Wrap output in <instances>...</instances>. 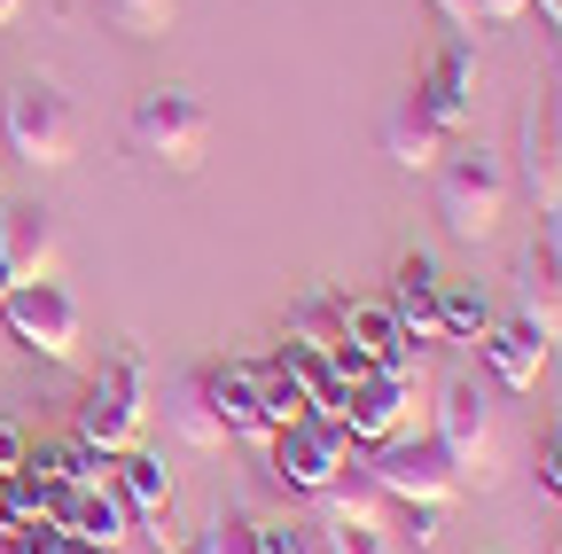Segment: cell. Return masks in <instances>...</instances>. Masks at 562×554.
<instances>
[{
	"label": "cell",
	"instance_id": "obj_14",
	"mask_svg": "<svg viewBox=\"0 0 562 554\" xmlns=\"http://www.w3.org/2000/svg\"><path fill=\"white\" fill-rule=\"evenodd\" d=\"M203 391L227 422V445H273L266 430V406H258V360H227V368H203Z\"/></svg>",
	"mask_w": 562,
	"mask_h": 554
},
{
	"label": "cell",
	"instance_id": "obj_30",
	"mask_svg": "<svg viewBox=\"0 0 562 554\" xmlns=\"http://www.w3.org/2000/svg\"><path fill=\"white\" fill-rule=\"evenodd\" d=\"M32 461V438H24V422H9V414H0V476H16Z\"/></svg>",
	"mask_w": 562,
	"mask_h": 554
},
{
	"label": "cell",
	"instance_id": "obj_8",
	"mask_svg": "<svg viewBox=\"0 0 562 554\" xmlns=\"http://www.w3.org/2000/svg\"><path fill=\"white\" fill-rule=\"evenodd\" d=\"M0 328H9V343L32 352V360H70L79 352V305H70V290H55L47 273L40 282H16L0 297Z\"/></svg>",
	"mask_w": 562,
	"mask_h": 554
},
{
	"label": "cell",
	"instance_id": "obj_33",
	"mask_svg": "<svg viewBox=\"0 0 562 554\" xmlns=\"http://www.w3.org/2000/svg\"><path fill=\"white\" fill-rule=\"evenodd\" d=\"M55 554H117V546H102V539H70V531H63V539H55Z\"/></svg>",
	"mask_w": 562,
	"mask_h": 554
},
{
	"label": "cell",
	"instance_id": "obj_39",
	"mask_svg": "<svg viewBox=\"0 0 562 554\" xmlns=\"http://www.w3.org/2000/svg\"><path fill=\"white\" fill-rule=\"evenodd\" d=\"M9 290H16V273H9V265H0V297H9Z\"/></svg>",
	"mask_w": 562,
	"mask_h": 554
},
{
	"label": "cell",
	"instance_id": "obj_31",
	"mask_svg": "<svg viewBox=\"0 0 562 554\" xmlns=\"http://www.w3.org/2000/svg\"><path fill=\"white\" fill-rule=\"evenodd\" d=\"M539 484H547V493H562V422L539 438Z\"/></svg>",
	"mask_w": 562,
	"mask_h": 554
},
{
	"label": "cell",
	"instance_id": "obj_38",
	"mask_svg": "<svg viewBox=\"0 0 562 554\" xmlns=\"http://www.w3.org/2000/svg\"><path fill=\"white\" fill-rule=\"evenodd\" d=\"M16 9H24V0H0V24H16Z\"/></svg>",
	"mask_w": 562,
	"mask_h": 554
},
{
	"label": "cell",
	"instance_id": "obj_26",
	"mask_svg": "<svg viewBox=\"0 0 562 554\" xmlns=\"http://www.w3.org/2000/svg\"><path fill=\"white\" fill-rule=\"evenodd\" d=\"M383 531H398L406 546H438L446 539V508L438 500H391V523Z\"/></svg>",
	"mask_w": 562,
	"mask_h": 554
},
{
	"label": "cell",
	"instance_id": "obj_17",
	"mask_svg": "<svg viewBox=\"0 0 562 554\" xmlns=\"http://www.w3.org/2000/svg\"><path fill=\"white\" fill-rule=\"evenodd\" d=\"M0 265H9L16 282H40L55 265V212H40V203H0Z\"/></svg>",
	"mask_w": 562,
	"mask_h": 554
},
{
	"label": "cell",
	"instance_id": "obj_3",
	"mask_svg": "<svg viewBox=\"0 0 562 554\" xmlns=\"http://www.w3.org/2000/svg\"><path fill=\"white\" fill-rule=\"evenodd\" d=\"M140 414H149V368H140L133 343H117L110 368H102V375L87 383V398H79V445L125 453V445L140 438Z\"/></svg>",
	"mask_w": 562,
	"mask_h": 554
},
{
	"label": "cell",
	"instance_id": "obj_37",
	"mask_svg": "<svg viewBox=\"0 0 562 554\" xmlns=\"http://www.w3.org/2000/svg\"><path fill=\"white\" fill-rule=\"evenodd\" d=\"M165 554H211V546H203V539H188V546H165Z\"/></svg>",
	"mask_w": 562,
	"mask_h": 554
},
{
	"label": "cell",
	"instance_id": "obj_35",
	"mask_svg": "<svg viewBox=\"0 0 562 554\" xmlns=\"http://www.w3.org/2000/svg\"><path fill=\"white\" fill-rule=\"evenodd\" d=\"M531 9H539L547 24H562V0H531Z\"/></svg>",
	"mask_w": 562,
	"mask_h": 554
},
{
	"label": "cell",
	"instance_id": "obj_32",
	"mask_svg": "<svg viewBox=\"0 0 562 554\" xmlns=\"http://www.w3.org/2000/svg\"><path fill=\"white\" fill-rule=\"evenodd\" d=\"M524 9H531V0H476V16H484V24H516Z\"/></svg>",
	"mask_w": 562,
	"mask_h": 554
},
{
	"label": "cell",
	"instance_id": "obj_27",
	"mask_svg": "<svg viewBox=\"0 0 562 554\" xmlns=\"http://www.w3.org/2000/svg\"><path fill=\"white\" fill-rule=\"evenodd\" d=\"M211 554H258V516H243V508H220L203 531H195Z\"/></svg>",
	"mask_w": 562,
	"mask_h": 554
},
{
	"label": "cell",
	"instance_id": "obj_6",
	"mask_svg": "<svg viewBox=\"0 0 562 554\" xmlns=\"http://www.w3.org/2000/svg\"><path fill=\"white\" fill-rule=\"evenodd\" d=\"M368 476L383 484V500H438V508H453V493H461L453 453L438 438H414V430L368 445Z\"/></svg>",
	"mask_w": 562,
	"mask_h": 554
},
{
	"label": "cell",
	"instance_id": "obj_1",
	"mask_svg": "<svg viewBox=\"0 0 562 554\" xmlns=\"http://www.w3.org/2000/svg\"><path fill=\"white\" fill-rule=\"evenodd\" d=\"M430 180H438V219H446V235H461V242H484L492 227H501V212H508V157L501 149H484V142H446V157L430 165Z\"/></svg>",
	"mask_w": 562,
	"mask_h": 554
},
{
	"label": "cell",
	"instance_id": "obj_28",
	"mask_svg": "<svg viewBox=\"0 0 562 554\" xmlns=\"http://www.w3.org/2000/svg\"><path fill=\"white\" fill-rule=\"evenodd\" d=\"M258 554H328V546H321V523L273 516V523H258Z\"/></svg>",
	"mask_w": 562,
	"mask_h": 554
},
{
	"label": "cell",
	"instance_id": "obj_7",
	"mask_svg": "<svg viewBox=\"0 0 562 554\" xmlns=\"http://www.w3.org/2000/svg\"><path fill=\"white\" fill-rule=\"evenodd\" d=\"M430 438L453 453L461 484H492V391H484L476 375H446V383H438Z\"/></svg>",
	"mask_w": 562,
	"mask_h": 554
},
{
	"label": "cell",
	"instance_id": "obj_21",
	"mask_svg": "<svg viewBox=\"0 0 562 554\" xmlns=\"http://www.w3.org/2000/svg\"><path fill=\"white\" fill-rule=\"evenodd\" d=\"M281 368H290V375L305 383L313 414H344V375L328 368V352H321V343H297V336H281Z\"/></svg>",
	"mask_w": 562,
	"mask_h": 554
},
{
	"label": "cell",
	"instance_id": "obj_11",
	"mask_svg": "<svg viewBox=\"0 0 562 554\" xmlns=\"http://www.w3.org/2000/svg\"><path fill=\"white\" fill-rule=\"evenodd\" d=\"M110 484H117V500L133 508V523L149 531L157 546H172V468L149 461L140 445H125V453H110Z\"/></svg>",
	"mask_w": 562,
	"mask_h": 554
},
{
	"label": "cell",
	"instance_id": "obj_4",
	"mask_svg": "<svg viewBox=\"0 0 562 554\" xmlns=\"http://www.w3.org/2000/svg\"><path fill=\"white\" fill-rule=\"evenodd\" d=\"M273 476H281V493H305L321 500L328 484L351 468V430L336 422V414H297L290 430H273Z\"/></svg>",
	"mask_w": 562,
	"mask_h": 554
},
{
	"label": "cell",
	"instance_id": "obj_25",
	"mask_svg": "<svg viewBox=\"0 0 562 554\" xmlns=\"http://www.w3.org/2000/svg\"><path fill=\"white\" fill-rule=\"evenodd\" d=\"M172 9H180V0H102V16H110L125 39H157V32L172 24Z\"/></svg>",
	"mask_w": 562,
	"mask_h": 554
},
{
	"label": "cell",
	"instance_id": "obj_13",
	"mask_svg": "<svg viewBox=\"0 0 562 554\" xmlns=\"http://www.w3.org/2000/svg\"><path fill=\"white\" fill-rule=\"evenodd\" d=\"M516 313H531L547 336H562V219H547L516 265Z\"/></svg>",
	"mask_w": 562,
	"mask_h": 554
},
{
	"label": "cell",
	"instance_id": "obj_24",
	"mask_svg": "<svg viewBox=\"0 0 562 554\" xmlns=\"http://www.w3.org/2000/svg\"><path fill=\"white\" fill-rule=\"evenodd\" d=\"M258 406H266V430H290L297 414H313V398H305V383L281 368V352L273 360H258Z\"/></svg>",
	"mask_w": 562,
	"mask_h": 554
},
{
	"label": "cell",
	"instance_id": "obj_36",
	"mask_svg": "<svg viewBox=\"0 0 562 554\" xmlns=\"http://www.w3.org/2000/svg\"><path fill=\"white\" fill-rule=\"evenodd\" d=\"M554 87H562V24H554Z\"/></svg>",
	"mask_w": 562,
	"mask_h": 554
},
{
	"label": "cell",
	"instance_id": "obj_22",
	"mask_svg": "<svg viewBox=\"0 0 562 554\" xmlns=\"http://www.w3.org/2000/svg\"><path fill=\"white\" fill-rule=\"evenodd\" d=\"M492 328V297L476 282H438V343H476Z\"/></svg>",
	"mask_w": 562,
	"mask_h": 554
},
{
	"label": "cell",
	"instance_id": "obj_34",
	"mask_svg": "<svg viewBox=\"0 0 562 554\" xmlns=\"http://www.w3.org/2000/svg\"><path fill=\"white\" fill-rule=\"evenodd\" d=\"M438 9H446L453 24H476V0H438Z\"/></svg>",
	"mask_w": 562,
	"mask_h": 554
},
{
	"label": "cell",
	"instance_id": "obj_15",
	"mask_svg": "<svg viewBox=\"0 0 562 554\" xmlns=\"http://www.w3.org/2000/svg\"><path fill=\"white\" fill-rule=\"evenodd\" d=\"M391 320L406 328V343L422 352V343H438V265L422 258V250H406L398 265H391Z\"/></svg>",
	"mask_w": 562,
	"mask_h": 554
},
{
	"label": "cell",
	"instance_id": "obj_29",
	"mask_svg": "<svg viewBox=\"0 0 562 554\" xmlns=\"http://www.w3.org/2000/svg\"><path fill=\"white\" fill-rule=\"evenodd\" d=\"M321 546L328 554H391V539L375 523H321Z\"/></svg>",
	"mask_w": 562,
	"mask_h": 554
},
{
	"label": "cell",
	"instance_id": "obj_10",
	"mask_svg": "<svg viewBox=\"0 0 562 554\" xmlns=\"http://www.w3.org/2000/svg\"><path fill=\"white\" fill-rule=\"evenodd\" d=\"M476 360H484V375L501 383V391H531L547 375V360H554V336L531 313H508V320H492L476 336Z\"/></svg>",
	"mask_w": 562,
	"mask_h": 554
},
{
	"label": "cell",
	"instance_id": "obj_18",
	"mask_svg": "<svg viewBox=\"0 0 562 554\" xmlns=\"http://www.w3.org/2000/svg\"><path fill=\"white\" fill-rule=\"evenodd\" d=\"M351 343H360L375 368H414V343H406V328L391 320V305H383V297H375V305L351 297Z\"/></svg>",
	"mask_w": 562,
	"mask_h": 554
},
{
	"label": "cell",
	"instance_id": "obj_2",
	"mask_svg": "<svg viewBox=\"0 0 562 554\" xmlns=\"http://www.w3.org/2000/svg\"><path fill=\"white\" fill-rule=\"evenodd\" d=\"M0 133H9V157L16 165H70L79 157V110L55 79H16L0 94Z\"/></svg>",
	"mask_w": 562,
	"mask_h": 554
},
{
	"label": "cell",
	"instance_id": "obj_9",
	"mask_svg": "<svg viewBox=\"0 0 562 554\" xmlns=\"http://www.w3.org/2000/svg\"><path fill=\"white\" fill-rule=\"evenodd\" d=\"M406 406H414V368H368L360 383L344 391L336 422L351 430V445H383L406 430Z\"/></svg>",
	"mask_w": 562,
	"mask_h": 554
},
{
	"label": "cell",
	"instance_id": "obj_12",
	"mask_svg": "<svg viewBox=\"0 0 562 554\" xmlns=\"http://www.w3.org/2000/svg\"><path fill=\"white\" fill-rule=\"evenodd\" d=\"M414 102L430 110L446 133H461V125L476 117V55H469V39H446V47L430 55V71L414 79Z\"/></svg>",
	"mask_w": 562,
	"mask_h": 554
},
{
	"label": "cell",
	"instance_id": "obj_23",
	"mask_svg": "<svg viewBox=\"0 0 562 554\" xmlns=\"http://www.w3.org/2000/svg\"><path fill=\"white\" fill-rule=\"evenodd\" d=\"M290 336H297V343H321V352H328V343H344V336H351V297H344V290H313L305 305H290Z\"/></svg>",
	"mask_w": 562,
	"mask_h": 554
},
{
	"label": "cell",
	"instance_id": "obj_41",
	"mask_svg": "<svg viewBox=\"0 0 562 554\" xmlns=\"http://www.w3.org/2000/svg\"><path fill=\"white\" fill-rule=\"evenodd\" d=\"M476 24H484V16H476Z\"/></svg>",
	"mask_w": 562,
	"mask_h": 554
},
{
	"label": "cell",
	"instance_id": "obj_19",
	"mask_svg": "<svg viewBox=\"0 0 562 554\" xmlns=\"http://www.w3.org/2000/svg\"><path fill=\"white\" fill-rule=\"evenodd\" d=\"M321 508H328V523H391V500H383V484L368 476V468H344L328 493H321Z\"/></svg>",
	"mask_w": 562,
	"mask_h": 554
},
{
	"label": "cell",
	"instance_id": "obj_40",
	"mask_svg": "<svg viewBox=\"0 0 562 554\" xmlns=\"http://www.w3.org/2000/svg\"><path fill=\"white\" fill-rule=\"evenodd\" d=\"M554 554H562V546H554Z\"/></svg>",
	"mask_w": 562,
	"mask_h": 554
},
{
	"label": "cell",
	"instance_id": "obj_5",
	"mask_svg": "<svg viewBox=\"0 0 562 554\" xmlns=\"http://www.w3.org/2000/svg\"><path fill=\"white\" fill-rule=\"evenodd\" d=\"M203 142H211V110L188 94V87H149L133 102V149L157 157L172 172H195L203 165Z\"/></svg>",
	"mask_w": 562,
	"mask_h": 554
},
{
	"label": "cell",
	"instance_id": "obj_20",
	"mask_svg": "<svg viewBox=\"0 0 562 554\" xmlns=\"http://www.w3.org/2000/svg\"><path fill=\"white\" fill-rule=\"evenodd\" d=\"M172 430H180V445H195V453H220V445H227V422H220V406H211L203 375H188V383L172 391Z\"/></svg>",
	"mask_w": 562,
	"mask_h": 554
},
{
	"label": "cell",
	"instance_id": "obj_16",
	"mask_svg": "<svg viewBox=\"0 0 562 554\" xmlns=\"http://www.w3.org/2000/svg\"><path fill=\"white\" fill-rule=\"evenodd\" d=\"M446 142H453V133H446L430 110L414 102V87H406V94L383 110V157H391L398 172H430V165L446 157Z\"/></svg>",
	"mask_w": 562,
	"mask_h": 554
}]
</instances>
